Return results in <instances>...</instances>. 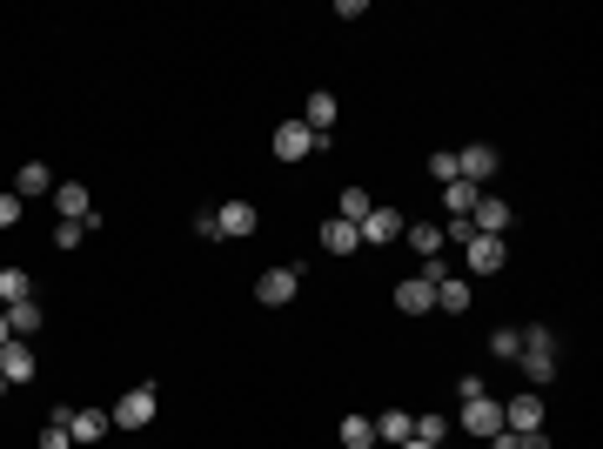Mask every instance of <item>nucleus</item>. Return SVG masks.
I'll return each mask as SVG.
<instances>
[{"label": "nucleus", "instance_id": "8", "mask_svg": "<svg viewBox=\"0 0 603 449\" xmlns=\"http://www.w3.org/2000/svg\"><path fill=\"white\" fill-rule=\"evenodd\" d=\"M215 228H222V242H242V235L262 228V208H255V202H222V208H215Z\"/></svg>", "mask_w": 603, "mask_h": 449}, {"label": "nucleus", "instance_id": "24", "mask_svg": "<svg viewBox=\"0 0 603 449\" xmlns=\"http://www.w3.org/2000/svg\"><path fill=\"white\" fill-rule=\"evenodd\" d=\"M27 295H34L27 269H0V309H14V302H27Z\"/></svg>", "mask_w": 603, "mask_h": 449}, {"label": "nucleus", "instance_id": "18", "mask_svg": "<svg viewBox=\"0 0 603 449\" xmlns=\"http://www.w3.org/2000/svg\"><path fill=\"white\" fill-rule=\"evenodd\" d=\"M402 242L429 262V255H443V222H402Z\"/></svg>", "mask_w": 603, "mask_h": 449}, {"label": "nucleus", "instance_id": "3", "mask_svg": "<svg viewBox=\"0 0 603 449\" xmlns=\"http://www.w3.org/2000/svg\"><path fill=\"white\" fill-rule=\"evenodd\" d=\"M456 423H463L469 436H483V443H490L496 429H503V403H496L490 389H483V396H463V409H456Z\"/></svg>", "mask_w": 603, "mask_h": 449}, {"label": "nucleus", "instance_id": "10", "mask_svg": "<svg viewBox=\"0 0 603 449\" xmlns=\"http://www.w3.org/2000/svg\"><path fill=\"white\" fill-rule=\"evenodd\" d=\"M295 289H302V269H268L255 282V302L262 309H282V302H295Z\"/></svg>", "mask_w": 603, "mask_h": 449}, {"label": "nucleus", "instance_id": "26", "mask_svg": "<svg viewBox=\"0 0 603 449\" xmlns=\"http://www.w3.org/2000/svg\"><path fill=\"white\" fill-rule=\"evenodd\" d=\"M409 436H423V443H443V436H449V416L423 409V416H409Z\"/></svg>", "mask_w": 603, "mask_h": 449}, {"label": "nucleus", "instance_id": "22", "mask_svg": "<svg viewBox=\"0 0 603 449\" xmlns=\"http://www.w3.org/2000/svg\"><path fill=\"white\" fill-rule=\"evenodd\" d=\"M376 443H389V449L409 443V409H382L376 416Z\"/></svg>", "mask_w": 603, "mask_h": 449}, {"label": "nucleus", "instance_id": "20", "mask_svg": "<svg viewBox=\"0 0 603 449\" xmlns=\"http://www.w3.org/2000/svg\"><path fill=\"white\" fill-rule=\"evenodd\" d=\"M469 295H476V289H469V275H443V282H436V309H443V315H463Z\"/></svg>", "mask_w": 603, "mask_h": 449}, {"label": "nucleus", "instance_id": "37", "mask_svg": "<svg viewBox=\"0 0 603 449\" xmlns=\"http://www.w3.org/2000/svg\"><path fill=\"white\" fill-rule=\"evenodd\" d=\"M376 449H389V443H376Z\"/></svg>", "mask_w": 603, "mask_h": 449}, {"label": "nucleus", "instance_id": "12", "mask_svg": "<svg viewBox=\"0 0 603 449\" xmlns=\"http://www.w3.org/2000/svg\"><path fill=\"white\" fill-rule=\"evenodd\" d=\"M490 175H496V148L490 141H469L463 155H456V181H476V188H483Z\"/></svg>", "mask_w": 603, "mask_h": 449}, {"label": "nucleus", "instance_id": "16", "mask_svg": "<svg viewBox=\"0 0 603 449\" xmlns=\"http://www.w3.org/2000/svg\"><path fill=\"white\" fill-rule=\"evenodd\" d=\"M7 329H14V342L41 336V329H47V309L34 302V295H27V302H14V309H7Z\"/></svg>", "mask_w": 603, "mask_h": 449}, {"label": "nucleus", "instance_id": "14", "mask_svg": "<svg viewBox=\"0 0 603 449\" xmlns=\"http://www.w3.org/2000/svg\"><path fill=\"white\" fill-rule=\"evenodd\" d=\"M503 429H510V436H536V429H543V396H516V403H503Z\"/></svg>", "mask_w": 603, "mask_h": 449}, {"label": "nucleus", "instance_id": "2", "mask_svg": "<svg viewBox=\"0 0 603 449\" xmlns=\"http://www.w3.org/2000/svg\"><path fill=\"white\" fill-rule=\"evenodd\" d=\"M155 409H161V389L155 382H134L128 396L114 403V429H148L155 423Z\"/></svg>", "mask_w": 603, "mask_h": 449}, {"label": "nucleus", "instance_id": "11", "mask_svg": "<svg viewBox=\"0 0 603 449\" xmlns=\"http://www.w3.org/2000/svg\"><path fill=\"white\" fill-rule=\"evenodd\" d=\"M54 215L61 222H94V195L81 181H54Z\"/></svg>", "mask_w": 603, "mask_h": 449}, {"label": "nucleus", "instance_id": "13", "mask_svg": "<svg viewBox=\"0 0 603 449\" xmlns=\"http://www.w3.org/2000/svg\"><path fill=\"white\" fill-rule=\"evenodd\" d=\"M335 114H342V108H335V94H329V88H315V94H309V108H302V128H309V135L322 141V148H329Z\"/></svg>", "mask_w": 603, "mask_h": 449}, {"label": "nucleus", "instance_id": "7", "mask_svg": "<svg viewBox=\"0 0 603 449\" xmlns=\"http://www.w3.org/2000/svg\"><path fill=\"white\" fill-rule=\"evenodd\" d=\"M510 222H516V208L503 195H476V208H469V228L476 235H510Z\"/></svg>", "mask_w": 603, "mask_h": 449}, {"label": "nucleus", "instance_id": "17", "mask_svg": "<svg viewBox=\"0 0 603 449\" xmlns=\"http://www.w3.org/2000/svg\"><path fill=\"white\" fill-rule=\"evenodd\" d=\"M356 248H362L356 222H342V215H329V222H322V255H356Z\"/></svg>", "mask_w": 603, "mask_h": 449}, {"label": "nucleus", "instance_id": "29", "mask_svg": "<svg viewBox=\"0 0 603 449\" xmlns=\"http://www.w3.org/2000/svg\"><path fill=\"white\" fill-rule=\"evenodd\" d=\"M516 349H523V329H496V336H490V356L496 362H516Z\"/></svg>", "mask_w": 603, "mask_h": 449}, {"label": "nucleus", "instance_id": "31", "mask_svg": "<svg viewBox=\"0 0 603 449\" xmlns=\"http://www.w3.org/2000/svg\"><path fill=\"white\" fill-rule=\"evenodd\" d=\"M429 181H443V188L456 181V155H449V148H436V155H429Z\"/></svg>", "mask_w": 603, "mask_h": 449}, {"label": "nucleus", "instance_id": "34", "mask_svg": "<svg viewBox=\"0 0 603 449\" xmlns=\"http://www.w3.org/2000/svg\"><path fill=\"white\" fill-rule=\"evenodd\" d=\"M523 449H550V436H543V429H536V436H523Z\"/></svg>", "mask_w": 603, "mask_h": 449}, {"label": "nucleus", "instance_id": "19", "mask_svg": "<svg viewBox=\"0 0 603 449\" xmlns=\"http://www.w3.org/2000/svg\"><path fill=\"white\" fill-rule=\"evenodd\" d=\"M67 436H74V443H101V436H108V416H101V409H67Z\"/></svg>", "mask_w": 603, "mask_h": 449}, {"label": "nucleus", "instance_id": "6", "mask_svg": "<svg viewBox=\"0 0 603 449\" xmlns=\"http://www.w3.org/2000/svg\"><path fill=\"white\" fill-rule=\"evenodd\" d=\"M268 148H275V161H289V168H295V161H309L315 148H322V141H315L309 128H302V121H282V128L268 135Z\"/></svg>", "mask_w": 603, "mask_h": 449}, {"label": "nucleus", "instance_id": "5", "mask_svg": "<svg viewBox=\"0 0 603 449\" xmlns=\"http://www.w3.org/2000/svg\"><path fill=\"white\" fill-rule=\"evenodd\" d=\"M463 262H469V275H496L503 262H510V242H503V235H469Z\"/></svg>", "mask_w": 603, "mask_h": 449}, {"label": "nucleus", "instance_id": "15", "mask_svg": "<svg viewBox=\"0 0 603 449\" xmlns=\"http://www.w3.org/2000/svg\"><path fill=\"white\" fill-rule=\"evenodd\" d=\"M396 309L402 315H429V309H436V282H423V275L396 282Z\"/></svg>", "mask_w": 603, "mask_h": 449}, {"label": "nucleus", "instance_id": "1", "mask_svg": "<svg viewBox=\"0 0 603 449\" xmlns=\"http://www.w3.org/2000/svg\"><path fill=\"white\" fill-rule=\"evenodd\" d=\"M516 369H523V376H530L536 389H543V382L557 376V336H550L543 322H536V329H523V349H516Z\"/></svg>", "mask_w": 603, "mask_h": 449}, {"label": "nucleus", "instance_id": "38", "mask_svg": "<svg viewBox=\"0 0 603 449\" xmlns=\"http://www.w3.org/2000/svg\"><path fill=\"white\" fill-rule=\"evenodd\" d=\"M0 389H7V382H0Z\"/></svg>", "mask_w": 603, "mask_h": 449}, {"label": "nucleus", "instance_id": "35", "mask_svg": "<svg viewBox=\"0 0 603 449\" xmlns=\"http://www.w3.org/2000/svg\"><path fill=\"white\" fill-rule=\"evenodd\" d=\"M396 449H443V443H423V436H409V443H396Z\"/></svg>", "mask_w": 603, "mask_h": 449}, {"label": "nucleus", "instance_id": "30", "mask_svg": "<svg viewBox=\"0 0 603 449\" xmlns=\"http://www.w3.org/2000/svg\"><path fill=\"white\" fill-rule=\"evenodd\" d=\"M88 242V222H54V248H81Z\"/></svg>", "mask_w": 603, "mask_h": 449}, {"label": "nucleus", "instance_id": "9", "mask_svg": "<svg viewBox=\"0 0 603 449\" xmlns=\"http://www.w3.org/2000/svg\"><path fill=\"white\" fill-rule=\"evenodd\" d=\"M34 376H41L34 349H27V342H0V382H7V389H21V382H34Z\"/></svg>", "mask_w": 603, "mask_h": 449}, {"label": "nucleus", "instance_id": "36", "mask_svg": "<svg viewBox=\"0 0 603 449\" xmlns=\"http://www.w3.org/2000/svg\"><path fill=\"white\" fill-rule=\"evenodd\" d=\"M0 342H14V329H7V309H0Z\"/></svg>", "mask_w": 603, "mask_h": 449}, {"label": "nucleus", "instance_id": "4", "mask_svg": "<svg viewBox=\"0 0 603 449\" xmlns=\"http://www.w3.org/2000/svg\"><path fill=\"white\" fill-rule=\"evenodd\" d=\"M356 235H362L369 248H389V242H402V208L376 202V208H369V215L356 222Z\"/></svg>", "mask_w": 603, "mask_h": 449}, {"label": "nucleus", "instance_id": "28", "mask_svg": "<svg viewBox=\"0 0 603 449\" xmlns=\"http://www.w3.org/2000/svg\"><path fill=\"white\" fill-rule=\"evenodd\" d=\"M41 449H74V436H67V409H54L41 423Z\"/></svg>", "mask_w": 603, "mask_h": 449}, {"label": "nucleus", "instance_id": "32", "mask_svg": "<svg viewBox=\"0 0 603 449\" xmlns=\"http://www.w3.org/2000/svg\"><path fill=\"white\" fill-rule=\"evenodd\" d=\"M21 215H27V202H21V195H14V188H7V195H0V228H14V222H21Z\"/></svg>", "mask_w": 603, "mask_h": 449}, {"label": "nucleus", "instance_id": "21", "mask_svg": "<svg viewBox=\"0 0 603 449\" xmlns=\"http://www.w3.org/2000/svg\"><path fill=\"white\" fill-rule=\"evenodd\" d=\"M14 195L34 202V195H54V175H47V161H27L21 175H14Z\"/></svg>", "mask_w": 603, "mask_h": 449}, {"label": "nucleus", "instance_id": "33", "mask_svg": "<svg viewBox=\"0 0 603 449\" xmlns=\"http://www.w3.org/2000/svg\"><path fill=\"white\" fill-rule=\"evenodd\" d=\"M490 449H523V436H510V429H496V436H490Z\"/></svg>", "mask_w": 603, "mask_h": 449}, {"label": "nucleus", "instance_id": "25", "mask_svg": "<svg viewBox=\"0 0 603 449\" xmlns=\"http://www.w3.org/2000/svg\"><path fill=\"white\" fill-rule=\"evenodd\" d=\"M476 195H483L476 181H449V188H443V202H449V222H456V215H469V208H476Z\"/></svg>", "mask_w": 603, "mask_h": 449}, {"label": "nucleus", "instance_id": "27", "mask_svg": "<svg viewBox=\"0 0 603 449\" xmlns=\"http://www.w3.org/2000/svg\"><path fill=\"white\" fill-rule=\"evenodd\" d=\"M369 188H342V202H335V215H342V222H362V215H369Z\"/></svg>", "mask_w": 603, "mask_h": 449}, {"label": "nucleus", "instance_id": "23", "mask_svg": "<svg viewBox=\"0 0 603 449\" xmlns=\"http://www.w3.org/2000/svg\"><path fill=\"white\" fill-rule=\"evenodd\" d=\"M335 436H342V449H376V423H369V416H342Z\"/></svg>", "mask_w": 603, "mask_h": 449}]
</instances>
